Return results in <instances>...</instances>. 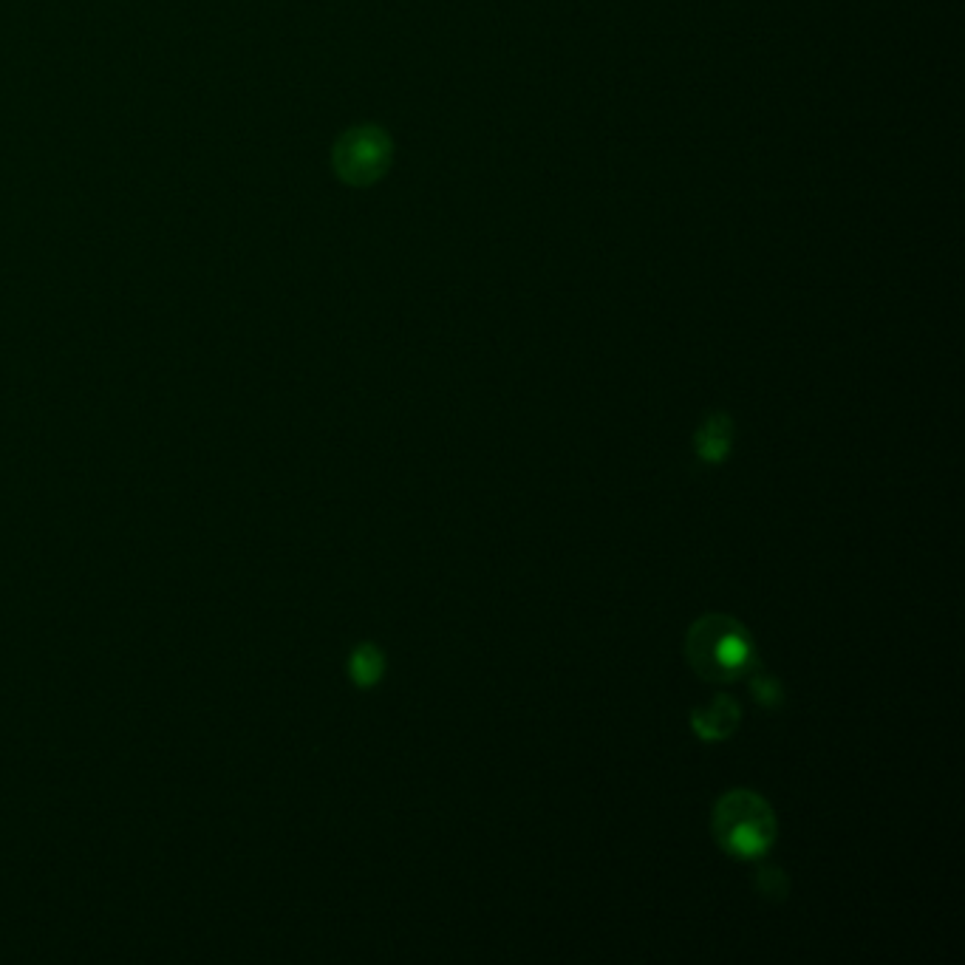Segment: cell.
Returning <instances> with one entry per match:
<instances>
[{
    "mask_svg": "<svg viewBox=\"0 0 965 965\" xmlns=\"http://www.w3.org/2000/svg\"><path fill=\"white\" fill-rule=\"evenodd\" d=\"M685 657L702 680L733 683L756 668L748 629L731 615H705L688 629Z\"/></svg>",
    "mask_w": 965,
    "mask_h": 965,
    "instance_id": "6da1fadb",
    "label": "cell"
},
{
    "mask_svg": "<svg viewBox=\"0 0 965 965\" xmlns=\"http://www.w3.org/2000/svg\"><path fill=\"white\" fill-rule=\"evenodd\" d=\"M714 838L733 858H759L776 841V813L759 793L731 790L714 804Z\"/></svg>",
    "mask_w": 965,
    "mask_h": 965,
    "instance_id": "7a4b0ae2",
    "label": "cell"
},
{
    "mask_svg": "<svg viewBox=\"0 0 965 965\" xmlns=\"http://www.w3.org/2000/svg\"><path fill=\"white\" fill-rule=\"evenodd\" d=\"M391 139L383 128L363 125L354 128L337 142L334 150V165L337 173L349 184H371L383 176L391 165Z\"/></svg>",
    "mask_w": 965,
    "mask_h": 965,
    "instance_id": "3957f363",
    "label": "cell"
},
{
    "mask_svg": "<svg viewBox=\"0 0 965 965\" xmlns=\"http://www.w3.org/2000/svg\"><path fill=\"white\" fill-rule=\"evenodd\" d=\"M742 722V708L731 694H716L711 705L697 708L691 714V728L702 742H722L728 739Z\"/></svg>",
    "mask_w": 965,
    "mask_h": 965,
    "instance_id": "277c9868",
    "label": "cell"
},
{
    "mask_svg": "<svg viewBox=\"0 0 965 965\" xmlns=\"http://www.w3.org/2000/svg\"><path fill=\"white\" fill-rule=\"evenodd\" d=\"M694 445L702 462L708 465H719L733 445V422L728 414H711L702 425H699Z\"/></svg>",
    "mask_w": 965,
    "mask_h": 965,
    "instance_id": "5b68a950",
    "label": "cell"
},
{
    "mask_svg": "<svg viewBox=\"0 0 965 965\" xmlns=\"http://www.w3.org/2000/svg\"><path fill=\"white\" fill-rule=\"evenodd\" d=\"M385 671V657L377 646H360L351 654L349 660V674L354 683L360 688H371L374 683H380Z\"/></svg>",
    "mask_w": 965,
    "mask_h": 965,
    "instance_id": "8992f818",
    "label": "cell"
},
{
    "mask_svg": "<svg viewBox=\"0 0 965 965\" xmlns=\"http://www.w3.org/2000/svg\"><path fill=\"white\" fill-rule=\"evenodd\" d=\"M750 691H753L756 702H759V705H765V708H776V705L784 699L782 683H779V680H773L770 674H762V671H756V674H753V680H750Z\"/></svg>",
    "mask_w": 965,
    "mask_h": 965,
    "instance_id": "52a82bcc",
    "label": "cell"
},
{
    "mask_svg": "<svg viewBox=\"0 0 965 965\" xmlns=\"http://www.w3.org/2000/svg\"><path fill=\"white\" fill-rule=\"evenodd\" d=\"M756 889H759L767 900H782L784 895H787V878H784L782 869L765 866V869L756 872Z\"/></svg>",
    "mask_w": 965,
    "mask_h": 965,
    "instance_id": "ba28073f",
    "label": "cell"
}]
</instances>
